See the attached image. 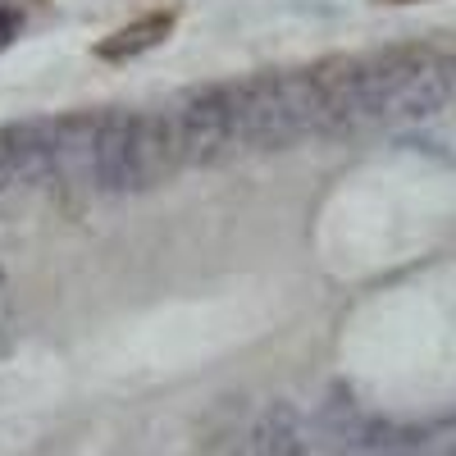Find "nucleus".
<instances>
[{
    "label": "nucleus",
    "mask_w": 456,
    "mask_h": 456,
    "mask_svg": "<svg viewBox=\"0 0 456 456\" xmlns=\"http://www.w3.org/2000/svg\"><path fill=\"white\" fill-rule=\"evenodd\" d=\"M228 105H233L238 151H283L320 133V92L311 69L228 83Z\"/></svg>",
    "instance_id": "1"
},
{
    "label": "nucleus",
    "mask_w": 456,
    "mask_h": 456,
    "mask_svg": "<svg viewBox=\"0 0 456 456\" xmlns=\"http://www.w3.org/2000/svg\"><path fill=\"white\" fill-rule=\"evenodd\" d=\"M311 452V420L292 402H270L251 415L233 456H306Z\"/></svg>",
    "instance_id": "5"
},
{
    "label": "nucleus",
    "mask_w": 456,
    "mask_h": 456,
    "mask_svg": "<svg viewBox=\"0 0 456 456\" xmlns=\"http://www.w3.org/2000/svg\"><path fill=\"white\" fill-rule=\"evenodd\" d=\"M174 128L183 142V165H219L224 156L238 151L233 137V105H228V83H201L183 92L174 105Z\"/></svg>",
    "instance_id": "2"
},
{
    "label": "nucleus",
    "mask_w": 456,
    "mask_h": 456,
    "mask_svg": "<svg viewBox=\"0 0 456 456\" xmlns=\"http://www.w3.org/2000/svg\"><path fill=\"white\" fill-rule=\"evenodd\" d=\"M183 169V142L174 128V114L151 110V114H133V142H128V183L133 192H146L165 178H174Z\"/></svg>",
    "instance_id": "4"
},
{
    "label": "nucleus",
    "mask_w": 456,
    "mask_h": 456,
    "mask_svg": "<svg viewBox=\"0 0 456 456\" xmlns=\"http://www.w3.org/2000/svg\"><path fill=\"white\" fill-rule=\"evenodd\" d=\"M169 32H174V14H165V10L142 14V19H133L128 28H119L114 37L96 42V55H101V60H137V55H146V51H156Z\"/></svg>",
    "instance_id": "9"
},
{
    "label": "nucleus",
    "mask_w": 456,
    "mask_h": 456,
    "mask_svg": "<svg viewBox=\"0 0 456 456\" xmlns=\"http://www.w3.org/2000/svg\"><path fill=\"white\" fill-rule=\"evenodd\" d=\"M96 114H64L51 119V174L55 183H92Z\"/></svg>",
    "instance_id": "8"
},
{
    "label": "nucleus",
    "mask_w": 456,
    "mask_h": 456,
    "mask_svg": "<svg viewBox=\"0 0 456 456\" xmlns=\"http://www.w3.org/2000/svg\"><path fill=\"white\" fill-rule=\"evenodd\" d=\"M137 110H101L96 114V146H92V187L101 192H133L128 183V142H133Z\"/></svg>",
    "instance_id": "7"
},
{
    "label": "nucleus",
    "mask_w": 456,
    "mask_h": 456,
    "mask_svg": "<svg viewBox=\"0 0 456 456\" xmlns=\"http://www.w3.org/2000/svg\"><path fill=\"white\" fill-rule=\"evenodd\" d=\"M452 101H456V64L434 51H415L402 83L384 105V124H429Z\"/></svg>",
    "instance_id": "3"
},
{
    "label": "nucleus",
    "mask_w": 456,
    "mask_h": 456,
    "mask_svg": "<svg viewBox=\"0 0 456 456\" xmlns=\"http://www.w3.org/2000/svg\"><path fill=\"white\" fill-rule=\"evenodd\" d=\"M51 174V119H23L0 128V192Z\"/></svg>",
    "instance_id": "6"
},
{
    "label": "nucleus",
    "mask_w": 456,
    "mask_h": 456,
    "mask_svg": "<svg viewBox=\"0 0 456 456\" xmlns=\"http://www.w3.org/2000/svg\"><path fill=\"white\" fill-rule=\"evenodd\" d=\"M388 5H406V0H388Z\"/></svg>",
    "instance_id": "10"
}]
</instances>
